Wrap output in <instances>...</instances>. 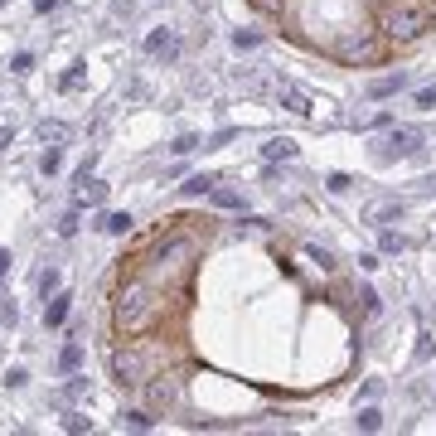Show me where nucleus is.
Wrapping results in <instances>:
<instances>
[{
	"instance_id": "obj_3",
	"label": "nucleus",
	"mask_w": 436,
	"mask_h": 436,
	"mask_svg": "<svg viewBox=\"0 0 436 436\" xmlns=\"http://www.w3.org/2000/svg\"><path fill=\"white\" fill-rule=\"evenodd\" d=\"M436 25V0H383L378 29L393 44H417Z\"/></svg>"
},
{
	"instance_id": "obj_2",
	"label": "nucleus",
	"mask_w": 436,
	"mask_h": 436,
	"mask_svg": "<svg viewBox=\"0 0 436 436\" xmlns=\"http://www.w3.org/2000/svg\"><path fill=\"white\" fill-rule=\"evenodd\" d=\"M160 354H170L165 339L136 334V339H126V344L111 349V378L121 383V388H146V378L160 374Z\"/></svg>"
},
{
	"instance_id": "obj_31",
	"label": "nucleus",
	"mask_w": 436,
	"mask_h": 436,
	"mask_svg": "<svg viewBox=\"0 0 436 436\" xmlns=\"http://www.w3.org/2000/svg\"><path fill=\"white\" fill-rule=\"evenodd\" d=\"M349 185H354L349 175H329V180H325V190H329V194H344V190H349Z\"/></svg>"
},
{
	"instance_id": "obj_36",
	"label": "nucleus",
	"mask_w": 436,
	"mask_h": 436,
	"mask_svg": "<svg viewBox=\"0 0 436 436\" xmlns=\"http://www.w3.org/2000/svg\"><path fill=\"white\" fill-rule=\"evenodd\" d=\"M10 262H15V257H10V247H0V281H5V272H10Z\"/></svg>"
},
{
	"instance_id": "obj_30",
	"label": "nucleus",
	"mask_w": 436,
	"mask_h": 436,
	"mask_svg": "<svg viewBox=\"0 0 436 436\" xmlns=\"http://www.w3.org/2000/svg\"><path fill=\"white\" fill-rule=\"evenodd\" d=\"M73 87H82V63H73V68L63 73V92H73Z\"/></svg>"
},
{
	"instance_id": "obj_19",
	"label": "nucleus",
	"mask_w": 436,
	"mask_h": 436,
	"mask_svg": "<svg viewBox=\"0 0 436 436\" xmlns=\"http://www.w3.org/2000/svg\"><path fill=\"white\" fill-rule=\"evenodd\" d=\"M39 170H44V175H58V170H63V151H58V146H49V151L39 156Z\"/></svg>"
},
{
	"instance_id": "obj_18",
	"label": "nucleus",
	"mask_w": 436,
	"mask_h": 436,
	"mask_svg": "<svg viewBox=\"0 0 436 436\" xmlns=\"http://www.w3.org/2000/svg\"><path fill=\"white\" fill-rule=\"evenodd\" d=\"M214 185H218L214 175H190V180L180 185V194H190V199H194V194H214Z\"/></svg>"
},
{
	"instance_id": "obj_26",
	"label": "nucleus",
	"mask_w": 436,
	"mask_h": 436,
	"mask_svg": "<svg viewBox=\"0 0 436 436\" xmlns=\"http://www.w3.org/2000/svg\"><path fill=\"white\" fill-rule=\"evenodd\" d=\"M359 300H364V315H378V310H383V300H378V291H374V286H364V291H359Z\"/></svg>"
},
{
	"instance_id": "obj_23",
	"label": "nucleus",
	"mask_w": 436,
	"mask_h": 436,
	"mask_svg": "<svg viewBox=\"0 0 436 436\" xmlns=\"http://www.w3.org/2000/svg\"><path fill=\"white\" fill-rule=\"evenodd\" d=\"M63 432H73V436H82V432H92V422L82 417V412H68L63 417Z\"/></svg>"
},
{
	"instance_id": "obj_33",
	"label": "nucleus",
	"mask_w": 436,
	"mask_h": 436,
	"mask_svg": "<svg viewBox=\"0 0 436 436\" xmlns=\"http://www.w3.org/2000/svg\"><path fill=\"white\" fill-rule=\"evenodd\" d=\"M34 68V54H15L10 58V73H29Z\"/></svg>"
},
{
	"instance_id": "obj_38",
	"label": "nucleus",
	"mask_w": 436,
	"mask_h": 436,
	"mask_svg": "<svg viewBox=\"0 0 436 436\" xmlns=\"http://www.w3.org/2000/svg\"><path fill=\"white\" fill-rule=\"evenodd\" d=\"M34 10H39V15H49V10H58V0H34Z\"/></svg>"
},
{
	"instance_id": "obj_22",
	"label": "nucleus",
	"mask_w": 436,
	"mask_h": 436,
	"mask_svg": "<svg viewBox=\"0 0 436 436\" xmlns=\"http://www.w3.org/2000/svg\"><path fill=\"white\" fill-rule=\"evenodd\" d=\"M257 44H262L257 29H238V34H233V49H238V54H243V49H257Z\"/></svg>"
},
{
	"instance_id": "obj_7",
	"label": "nucleus",
	"mask_w": 436,
	"mask_h": 436,
	"mask_svg": "<svg viewBox=\"0 0 436 436\" xmlns=\"http://www.w3.org/2000/svg\"><path fill=\"white\" fill-rule=\"evenodd\" d=\"M146 54L175 63V58H180V34H175V29H151V34H146Z\"/></svg>"
},
{
	"instance_id": "obj_12",
	"label": "nucleus",
	"mask_w": 436,
	"mask_h": 436,
	"mask_svg": "<svg viewBox=\"0 0 436 436\" xmlns=\"http://www.w3.org/2000/svg\"><path fill=\"white\" fill-rule=\"evenodd\" d=\"M262 156H267V160H296V141H291V136H276V141L262 146Z\"/></svg>"
},
{
	"instance_id": "obj_16",
	"label": "nucleus",
	"mask_w": 436,
	"mask_h": 436,
	"mask_svg": "<svg viewBox=\"0 0 436 436\" xmlns=\"http://www.w3.org/2000/svg\"><path fill=\"white\" fill-rule=\"evenodd\" d=\"M78 364H82V344H78V339H68L63 354H58V369H63V374H78Z\"/></svg>"
},
{
	"instance_id": "obj_9",
	"label": "nucleus",
	"mask_w": 436,
	"mask_h": 436,
	"mask_svg": "<svg viewBox=\"0 0 436 436\" xmlns=\"http://www.w3.org/2000/svg\"><path fill=\"white\" fill-rule=\"evenodd\" d=\"M73 204H78V209H102V204H107V185L92 180V175L78 180V199H73Z\"/></svg>"
},
{
	"instance_id": "obj_11",
	"label": "nucleus",
	"mask_w": 436,
	"mask_h": 436,
	"mask_svg": "<svg viewBox=\"0 0 436 436\" xmlns=\"http://www.w3.org/2000/svg\"><path fill=\"white\" fill-rule=\"evenodd\" d=\"M131 223H136L131 214H102V218H97V228L111 233V238H126V233H131Z\"/></svg>"
},
{
	"instance_id": "obj_1",
	"label": "nucleus",
	"mask_w": 436,
	"mask_h": 436,
	"mask_svg": "<svg viewBox=\"0 0 436 436\" xmlns=\"http://www.w3.org/2000/svg\"><path fill=\"white\" fill-rule=\"evenodd\" d=\"M165 320V286H156L151 276H126L116 286L111 300V325L121 339H136V334H156V325Z\"/></svg>"
},
{
	"instance_id": "obj_20",
	"label": "nucleus",
	"mask_w": 436,
	"mask_h": 436,
	"mask_svg": "<svg viewBox=\"0 0 436 436\" xmlns=\"http://www.w3.org/2000/svg\"><path fill=\"white\" fill-rule=\"evenodd\" d=\"M354 427H364V432H378V427H383V412H378V408H364V412L354 417Z\"/></svg>"
},
{
	"instance_id": "obj_34",
	"label": "nucleus",
	"mask_w": 436,
	"mask_h": 436,
	"mask_svg": "<svg viewBox=\"0 0 436 436\" xmlns=\"http://www.w3.org/2000/svg\"><path fill=\"white\" fill-rule=\"evenodd\" d=\"M378 247H383V252H403V247H408V243H403L398 233H383V238H378Z\"/></svg>"
},
{
	"instance_id": "obj_14",
	"label": "nucleus",
	"mask_w": 436,
	"mask_h": 436,
	"mask_svg": "<svg viewBox=\"0 0 436 436\" xmlns=\"http://www.w3.org/2000/svg\"><path fill=\"white\" fill-rule=\"evenodd\" d=\"M403 87H408V78H403V73H393V78H378V82H374V87H369V97H398Z\"/></svg>"
},
{
	"instance_id": "obj_10",
	"label": "nucleus",
	"mask_w": 436,
	"mask_h": 436,
	"mask_svg": "<svg viewBox=\"0 0 436 436\" xmlns=\"http://www.w3.org/2000/svg\"><path fill=\"white\" fill-rule=\"evenodd\" d=\"M68 310H73V296H68V291H54V296L44 300V325L58 329L63 320H68Z\"/></svg>"
},
{
	"instance_id": "obj_24",
	"label": "nucleus",
	"mask_w": 436,
	"mask_h": 436,
	"mask_svg": "<svg viewBox=\"0 0 436 436\" xmlns=\"http://www.w3.org/2000/svg\"><path fill=\"white\" fill-rule=\"evenodd\" d=\"M170 151H175V156H194V151H199V136H194V131H185V136H175V146H170Z\"/></svg>"
},
{
	"instance_id": "obj_35",
	"label": "nucleus",
	"mask_w": 436,
	"mask_h": 436,
	"mask_svg": "<svg viewBox=\"0 0 436 436\" xmlns=\"http://www.w3.org/2000/svg\"><path fill=\"white\" fill-rule=\"evenodd\" d=\"M87 393H92V388H87V378H68V398H73V403H78V398H87Z\"/></svg>"
},
{
	"instance_id": "obj_25",
	"label": "nucleus",
	"mask_w": 436,
	"mask_h": 436,
	"mask_svg": "<svg viewBox=\"0 0 436 436\" xmlns=\"http://www.w3.org/2000/svg\"><path fill=\"white\" fill-rule=\"evenodd\" d=\"M73 233H78V204H73L68 214L58 218V238H73Z\"/></svg>"
},
{
	"instance_id": "obj_39",
	"label": "nucleus",
	"mask_w": 436,
	"mask_h": 436,
	"mask_svg": "<svg viewBox=\"0 0 436 436\" xmlns=\"http://www.w3.org/2000/svg\"><path fill=\"white\" fill-rule=\"evenodd\" d=\"M5 5H10V0H0V10H5Z\"/></svg>"
},
{
	"instance_id": "obj_13",
	"label": "nucleus",
	"mask_w": 436,
	"mask_h": 436,
	"mask_svg": "<svg viewBox=\"0 0 436 436\" xmlns=\"http://www.w3.org/2000/svg\"><path fill=\"white\" fill-rule=\"evenodd\" d=\"M156 422H151V412H141V408H126L121 412V432H151Z\"/></svg>"
},
{
	"instance_id": "obj_29",
	"label": "nucleus",
	"mask_w": 436,
	"mask_h": 436,
	"mask_svg": "<svg viewBox=\"0 0 436 436\" xmlns=\"http://www.w3.org/2000/svg\"><path fill=\"white\" fill-rule=\"evenodd\" d=\"M15 320H20V305H15V300H5V305H0V325L15 329Z\"/></svg>"
},
{
	"instance_id": "obj_32",
	"label": "nucleus",
	"mask_w": 436,
	"mask_h": 436,
	"mask_svg": "<svg viewBox=\"0 0 436 436\" xmlns=\"http://www.w3.org/2000/svg\"><path fill=\"white\" fill-rule=\"evenodd\" d=\"M25 383H29L25 369H5V388H25Z\"/></svg>"
},
{
	"instance_id": "obj_4",
	"label": "nucleus",
	"mask_w": 436,
	"mask_h": 436,
	"mask_svg": "<svg viewBox=\"0 0 436 436\" xmlns=\"http://www.w3.org/2000/svg\"><path fill=\"white\" fill-rule=\"evenodd\" d=\"M190 257H194V238L175 233V238H165V243H160V252L151 257V267H141V276H151V281L160 286V281H170V276L190 272Z\"/></svg>"
},
{
	"instance_id": "obj_6",
	"label": "nucleus",
	"mask_w": 436,
	"mask_h": 436,
	"mask_svg": "<svg viewBox=\"0 0 436 436\" xmlns=\"http://www.w3.org/2000/svg\"><path fill=\"white\" fill-rule=\"evenodd\" d=\"M146 398H151L156 408H170V403L180 398V374H156V378H146Z\"/></svg>"
},
{
	"instance_id": "obj_17",
	"label": "nucleus",
	"mask_w": 436,
	"mask_h": 436,
	"mask_svg": "<svg viewBox=\"0 0 436 436\" xmlns=\"http://www.w3.org/2000/svg\"><path fill=\"white\" fill-rule=\"evenodd\" d=\"M39 141H44V146H63V141H68V126H63V121H39Z\"/></svg>"
},
{
	"instance_id": "obj_8",
	"label": "nucleus",
	"mask_w": 436,
	"mask_h": 436,
	"mask_svg": "<svg viewBox=\"0 0 436 436\" xmlns=\"http://www.w3.org/2000/svg\"><path fill=\"white\" fill-rule=\"evenodd\" d=\"M281 107L296 111V116H310V111H315V102H310V92H305V87H296V82H281Z\"/></svg>"
},
{
	"instance_id": "obj_21",
	"label": "nucleus",
	"mask_w": 436,
	"mask_h": 436,
	"mask_svg": "<svg viewBox=\"0 0 436 436\" xmlns=\"http://www.w3.org/2000/svg\"><path fill=\"white\" fill-rule=\"evenodd\" d=\"M214 204H218V209H243V194H238V190H218V185H214Z\"/></svg>"
},
{
	"instance_id": "obj_37",
	"label": "nucleus",
	"mask_w": 436,
	"mask_h": 436,
	"mask_svg": "<svg viewBox=\"0 0 436 436\" xmlns=\"http://www.w3.org/2000/svg\"><path fill=\"white\" fill-rule=\"evenodd\" d=\"M10 146H15V131H10V126H0V151H10Z\"/></svg>"
},
{
	"instance_id": "obj_28",
	"label": "nucleus",
	"mask_w": 436,
	"mask_h": 436,
	"mask_svg": "<svg viewBox=\"0 0 436 436\" xmlns=\"http://www.w3.org/2000/svg\"><path fill=\"white\" fill-rule=\"evenodd\" d=\"M417 107H422V111H432V107H436V82L417 87Z\"/></svg>"
},
{
	"instance_id": "obj_5",
	"label": "nucleus",
	"mask_w": 436,
	"mask_h": 436,
	"mask_svg": "<svg viewBox=\"0 0 436 436\" xmlns=\"http://www.w3.org/2000/svg\"><path fill=\"white\" fill-rule=\"evenodd\" d=\"M422 141L427 136H422L417 126H393V131L378 141V160H408V156L422 151Z\"/></svg>"
},
{
	"instance_id": "obj_15",
	"label": "nucleus",
	"mask_w": 436,
	"mask_h": 436,
	"mask_svg": "<svg viewBox=\"0 0 436 436\" xmlns=\"http://www.w3.org/2000/svg\"><path fill=\"white\" fill-rule=\"evenodd\" d=\"M393 218H403V204H398V199H388V204H378V209H369V223H374V228L393 223Z\"/></svg>"
},
{
	"instance_id": "obj_27",
	"label": "nucleus",
	"mask_w": 436,
	"mask_h": 436,
	"mask_svg": "<svg viewBox=\"0 0 436 436\" xmlns=\"http://www.w3.org/2000/svg\"><path fill=\"white\" fill-rule=\"evenodd\" d=\"M58 281H63V276H58V272H54V267H49V272L39 276V296L49 300V296H54V291H58Z\"/></svg>"
}]
</instances>
